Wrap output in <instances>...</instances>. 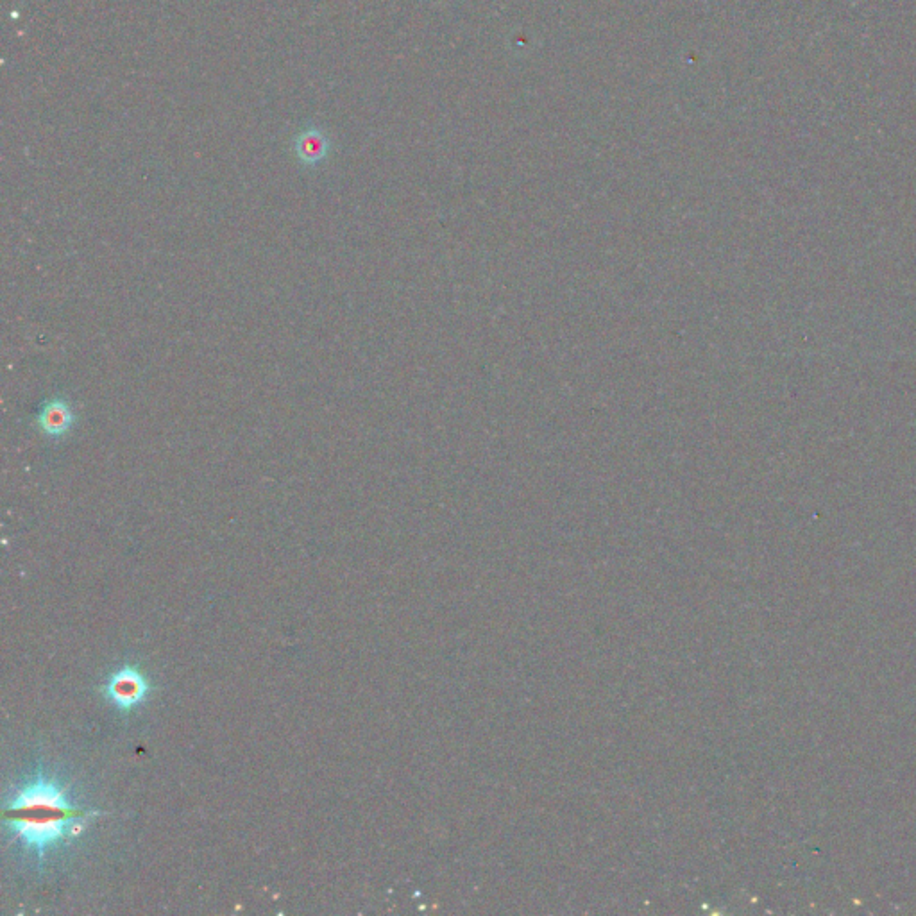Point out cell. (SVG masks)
I'll return each mask as SVG.
<instances>
[{
  "instance_id": "cell-1",
  "label": "cell",
  "mask_w": 916,
  "mask_h": 916,
  "mask_svg": "<svg viewBox=\"0 0 916 916\" xmlns=\"http://www.w3.org/2000/svg\"><path fill=\"white\" fill-rule=\"evenodd\" d=\"M97 815L77 802L56 775L36 772L11 791L4 806V825L24 857L43 868L67 852Z\"/></svg>"
},
{
  "instance_id": "cell-4",
  "label": "cell",
  "mask_w": 916,
  "mask_h": 916,
  "mask_svg": "<svg viewBox=\"0 0 916 916\" xmlns=\"http://www.w3.org/2000/svg\"><path fill=\"white\" fill-rule=\"evenodd\" d=\"M297 156L299 160L303 163H308V165H314V163H319L326 156V142L321 135L317 133H308V135L301 136L299 144H297Z\"/></svg>"
},
{
  "instance_id": "cell-3",
  "label": "cell",
  "mask_w": 916,
  "mask_h": 916,
  "mask_svg": "<svg viewBox=\"0 0 916 916\" xmlns=\"http://www.w3.org/2000/svg\"><path fill=\"white\" fill-rule=\"evenodd\" d=\"M77 423L76 410L70 405L65 396H52L45 399L38 414L34 417V425L38 432L51 441H61L74 430Z\"/></svg>"
},
{
  "instance_id": "cell-2",
  "label": "cell",
  "mask_w": 916,
  "mask_h": 916,
  "mask_svg": "<svg viewBox=\"0 0 916 916\" xmlns=\"http://www.w3.org/2000/svg\"><path fill=\"white\" fill-rule=\"evenodd\" d=\"M151 693L153 684L138 666H124L111 673L101 687L104 700L124 713H131L136 707L144 705Z\"/></svg>"
}]
</instances>
